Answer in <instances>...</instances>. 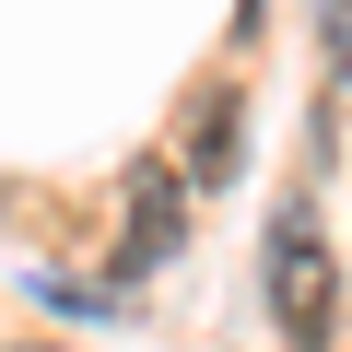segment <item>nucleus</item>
<instances>
[{
  "mask_svg": "<svg viewBox=\"0 0 352 352\" xmlns=\"http://www.w3.org/2000/svg\"><path fill=\"white\" fill-rule=\"evenodd\" d=\"M270 317H282L294 352H329V329H340V270H329L317 212H282L270 223Z\"/></svg>",
  "mask_w": 352,
  "mask_h": 352,
  "instance_id": "obj_1",
  "label": "nucleus"
},
{
  "mask_svg": "<svg viewBox=\"0 0 352 352\" xmlns=\"http://www.w3.org/2000/svg\"><path fill=\"white\" fill-rule=\"evenodd\" d=\"M176 223H188V200H176V164H141V176H129V247H118V282L164 270Z\"/></svg>",
  "mask_w": 352,
  "mask_h": 352,
  "instance_id": "obj_2",
  "label": "nucleus"
},
{
  "mask_svg": "<svg viewBox=\"0 0 352 352\" xmlns=\"http://www.w3.org/2000/svg\"><path fill=\"white\" fill-rule=\"evenodd\" d=\"M235 164H247V94L212 82V94L188 106V188H223Z\"/></svg>",
  "mask_w": 352,
  "mask_h": 352,
  "instance_id": "obj_3",
  "label": "nucleus"
}]
</instances>
